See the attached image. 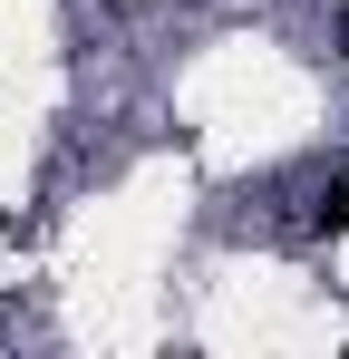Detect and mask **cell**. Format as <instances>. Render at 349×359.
<instances>
[{
  "instance_id": "6da1fadb",
  "label": "cell",
  "mask_w": 349,
  "mask_h": 359,
  "mask_svg": "<svg viewBox=\"0 0 349 359\" xmlns=\"http://www.w3.org/2000/svg\"><path fill=\"white\" fill-rule=\"evenodd\" d=\"M310 233H349V184H320L310 194Z\"/></svg>"
}]
</instances>
